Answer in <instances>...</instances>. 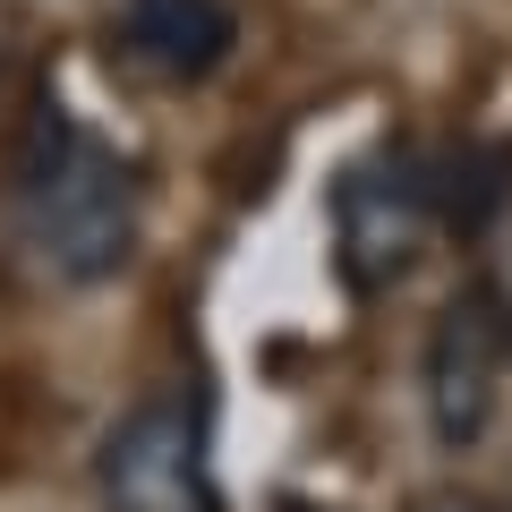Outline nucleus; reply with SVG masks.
<instances>
[{"mask_svg": "<svg viewBox=\"0 0 512 512\" xmlns=\"http://www.w3.org/2000/svg\"><path fill=\"white\" fill-rule=\"evenodd\" d=\"M9 197L60 282H111L137 256V171L60 94L26 111V137L9 154Z\"/></svg>", "mask_w": 512, "mask_h": 512, "instance_id": "obj_1", "label": "nucleus"}, {"mask_svg": "<svg viewBox=\"0 0 512 512\" xmlns=\"http://www.w3.org/2000/svg\"><path fill=\"white\" fill-rule=\"evenodd\" d=\"M427 231H436V171L410 146H384L333 180V265L359 299L393 291L419 265Z\"/></svg>", "mask_w": 512, "mask_h": 512, "instance_id": "obj_2", "label": "nucleus"}, {"mask_svg": "<svg viewBox=\"0 0 512 512\" xmlns=\"http://www.w3.org/2000/svg\"><path fill=\"white\" fill-rule=\"evenodd\" d=\"M111 512H214V453H205V402L188 384H163L120 410L94 453Z\"/></svg>", "mask_w": 512, "mask_h": 512, "instance_id": "obj_3", "label": "nucleus"}, {"mask_svg": "<svg viewBox=\"0 0 512 512\" xmlns=\"http://www.w3.org/2000/svg\"><path fill=\"white\" fill-rule=\"evenodd\" d=\"M504 359H512V316L495 282H461L444 299L436 333H427V427L444 453H470L495 427V393H504Z\"/></svg>", "mask_w": 512, "mask_h": 512, "instance_id": "obj_4", "label": "nucleus"}, {"mask_svg": "<svg viewBox=\"0 0 512 512\" xmlns=\"http://www.w3.org/2000/svg\"><path fill=\"white\" fill-rule=\"evenodd\" d=\"M120 52L163 86H205L239 52V9L231 0H120L111 18Z\"/></svg>", "mask_w": 512, "mask_h": 512, "instance_id": "obj_5", "label": "nucleus"}, {"mask_svg": "<svg viewBox=\"0 0 512 512\" xmlns=\"http://www.w3.org/2000/svg\"><path fill=\"white\" fill-rule=\"evenodd\" d=\"M436 171V222L461 239L495 231V222L512 214V137H461Z\"/></svg>", "mask_w": 512, "mask_h": 512, "instance_id": "obj_6", "label": "nucleus"}, {"mask_svg": "<svg viewBox=\"0 0 512 512\" xmlns=\"http://www.w3.org/2000/svg\"><path fill=\"white\" fill-rule=\"evenodd\" d=\"M427 512H478V504H427Z\"/></svg>", "mask_w": 512, "mask_h": 512, "instance_id": "obj_7", "label": "nucleus"}]
</instances>
